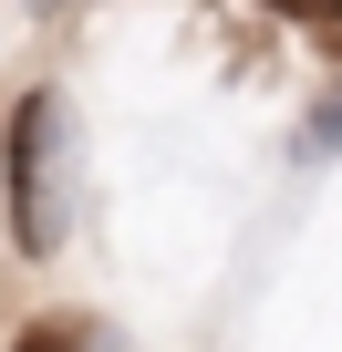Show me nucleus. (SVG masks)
<instances>
[{"label": "nucleus", "instance_id": "2", "mask_svg": "<svg viewBox=\"0 0 342 352\" xmlns=\"http://www.w3.org/2000/svg\"><path fill=\"white\" fill-rule=\"evenodd\" d=\"M11 352H83V331H73V321H32Z\"/></svg>", "mask_w": 342, "mask_h": 352}, {"label": "nucleus", "instance_id": "5", "mask_svg": "<svg viewBox=\"0 0 342 352\" xmlns=\"http://www.w3.org/2000/svg\"><path fill=\"white\" fill-rule=\"evenodd\" d=\"M270 11H290V21H311V0H270Z\"/></svg>", "mask_w": 342, "mask_h": 352}, {"label": "nucleus", "instance_id": "1", "mask_svg": "<svg viewBox=\"0 0 342 352\" xmlns=\"http://www.w3.org/2000/svg\"><path fill=\"white\" fill-rule=\"evenodd\" d=\"M11 228L21 249L63 239V94H21L11 114Z\"/></svg>", "mask_w": 342, "mask_h": 352}, {"label": "nucleus", "instance_id": "4", "mask_svg": "<svg viewBox=\"0 0 342 352\" xmlns=\"http://www.w3.org/2000/svg\"><path fill=\"white\" fill-rule=\"evenodd\" d=\"M311 32H321V42L342 52V0H311Z\"/></svg>", "mask_w": 342, "mask_h": 352}, {"label": "nucleus", "instance_id": "3", "mask_svg": "<svg viewBox=\"0 0 342 352\" xmlns=\"http://www.w3.org/2000/svg\"><path fill=\"white\" fill-rule=\"evenodd\" d=\"M311 145H321V155H332V145H342V94H332V104H321V114H311Z\"/></svg>", "mask_w": 342, "mask_h": 352}]
</instances>
